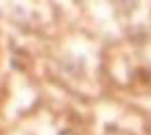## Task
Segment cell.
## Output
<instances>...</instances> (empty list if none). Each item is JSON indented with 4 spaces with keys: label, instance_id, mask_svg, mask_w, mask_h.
Segmentation results:
<instances>
[{
    "label": "cell",
    "instance_id": "obj_1",
    "mask_svg": "<svg viewBox=\"0 0 151 135\" xmlns=\"http://www.w3.org/2000/svg\"><path fill=\"white\" fill-rule=\"evenodd\" d=\"M59 135H77L74 131H71V129H64L62 132H59Z\"/></svg>",
    "mask_w": 151,
    "mask_h": 135
}]
</instances>
